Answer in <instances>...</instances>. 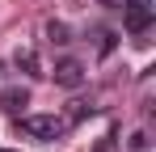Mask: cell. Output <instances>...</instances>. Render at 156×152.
Returning <instances> with one entry per match:
<instances>
[{"label": "cell", "instance_id": "obj_1", "mask_svg": "<svg viewBox=\"0 0 156 152\" xmlns=\"http://www.w3.org/2000/svg\"><path fill=\"white\" fill-rule=\"evenodd\" d=\"M68 118L63 114H26L21 118V131H26L30 139H38V144H55V139H63L68 135Z\"/></svg>", "mask_w": 156, "mask_h": 152}, {"label": "cell", "instance_id": "obj_2", "mask_svg": "<svg viewBox=\"0 0 156 152\" xmlns=\"http://www.w3.org/2000/svg\"><path fill=\"white\" fill-rule=\"evenodd\" d=\"M152 17H156V9H135V4H127V9H122V25H127V30L139 38V42L148 38V30H152Z\"/></svg>", "mask_w": 156, "mask_h": 152}, {"label": "cell", "instance_id": "obj_3", "mask_svg": "<svg viewBox=\"0 0 156 152\" xmlns=\"http://www.w3.org/2000/svg\"><path fill=\"white\" fill-rule=\"evenodd\" d=\"M51 76H55V85H63V89H80L84 85V63L80 59H59Z\"/></svg>", "mask_w": 156, "mask_h": 152}, {"label": "cell", "instance_id": "obj_4", "mask_svg": "<svg viewBox=\"0 0 156 152\" xmlns=\"http://www.w3.org/2000/svg\"><path fill=\"white\" fill-rule=\"evenodd\" d=\"M21 106H30V89L13 85V89H4V93H0V110H9V114H21Z\"/></svg>", "mask_w": 156, "mask_h": 152}, {"label": "cell", "instance_id": "obj_5", "mask_svg": "<svg viewBox=\"0 0 156 152\" xmlns=\"http://www.w3.org/2000/svg\"><path fill=\"white\" fill-rule=\"evenodd\" d=\"M47 38H51L55 47H68V42H72V38H68V25H63V21H47Z\"/></svg>", "mask_w": 156, "mask_h": 152}, {"label": "cell", "instance_id": "obj_6", "mask_svg": "<svg viewBox=\"0 0 156 152\" xmlns=\"http://www.w3.org/2000/svg\"><path fill=\"white\" fill-rule=\"evenodd\" d=\"M17 68H26L30 76H42V72H38V55H34V51H17Z\"/></svg>", "mask_w": 156, "mask_h": 152}, {"label": "cell", "instance_id": "obj_7", "mask_svg": "<svg viewBox=\"0 0 156 152\" xmlns=\"http://www.w3.org/2000/svg\"><path fill=\"white\" fill-rule=\"evenodd\" d=\"M148 148H152V139H148V131H135V135L127 139V152H148Z\"/></svg>", "mask_w": 156, "mask_h": 152}, {"label": "cell", "instance_id": "obj_8", "mask_svg": "<svg viewBox=\"0 0 156 152\" xmlns=\"http://www.w3.org/2000/svg\"><path fill=\"white\" fill-rule=\"evenodd\" d=\"M97 51H101V55L114 51V30H97Z\"/></svg>", "mask_w": 156, "mask_h": 152}, {"label": "cell", "instance_id": "obj_9", "mask_svg": "<svg viewBox=\"0 0 156 152\" xmlns=\"http://www.w3.org/2000/svg\"><path fill=\"white\" fill-rule=\"evenodd\" d=\"M97 4H105V9H122L127 0H97Z\"/></svg>", "mask_w": 156, "mask_h": 152}, {"label": "cell", "instance_id": "obj_10", "mask_svg": "<svg viewBox=\"0 0 156 152\" xmlns=\"http://www.w3.org/2000/svg\"><path fill=\"white\" fill-rule=\"evenodd\" d=\"M110 144H114V135H110V139H101V144H97V152H110Z\"/></svg>", "mask_w": 156, "mask_h": 152}]
</instances>
